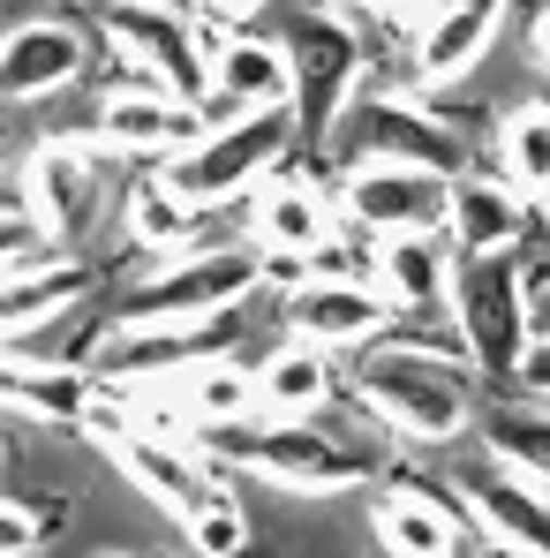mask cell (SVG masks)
I'll use <instances>...</instances> for the list:
<instances>
[{
	"label": "cell",
	"instance_id": "4fadbf2b",
	"mask_svg": "<svg viewBox=\"0 0 550 558\" xmlns=\"http://www.w3.org/2000/svg\"><path fill=\"white\" fill-rule=\"evenodd\" d=\"M23 211L46 242H76L98 219V151L84 136H46L23 159Z\"/></svg>",
	"mask_w": 550,
	"mask_h": 558
},
{
	"label": "cell",
	"instance_id": "9c48e42d",
	"mask_svg": "<svg viewBox=\"0 0 550 558\" xmlns=\"http://www.w3.org/2000/svg\"><path fill=\"white\" fill-rule=\"evenodd\" d=\"M219 355H242V310L167 317V325H121L98 363H106V385H113V392H136V385L182 377V371H196V363H219Z\"/></svg>",
	"mask_w": 550,
	"mask_h": 558
},
{
	"label": "cell",
	"instance_id": "7c38bea8",
	"mask_svg": "<svg viewBox=\"0 0 550 558\" xmlns=\"http://www.w3.org/2000/svg\"><path fill=\"white\" fill-rule=\"evenodd\" d=\"M196 136H204V106L174 98L167 84H151V76H136V69L98 98V144H106V151L174 159L182 144H196Z\"/></svg>",
	"mask_w": 550,
	"mask_h": 558
},
{
	"label": "cell",
	"instance_id": "ffe728a7",
	"mask_svg": "<svg viewBox=\"0 0 550 558\" xmlns=\"http://www.w3.org/2000/svg\"><path fill=\"white\" fill-rule=\"evenodd\" d=\"M369 529H377L384 551H400V558H445V551H467V544H475L467 513H460L453 498H430L423 483L384 490V498L369 506Z\"/></svg>",
	"mask_w": 550,
	"mask_h": 558
},
{
	"label": "cell",
	"instance_id": "ac0fdd59",
	"mask_svg": "<svg viewBox=\"0 0 550 558\" xmlns=\"http://www.w3.org/2000/svg\"><path fill=\"white\" fill-rule=\"evenodd\" d=\"M369 287L407 317H438L445 294H453L445 234H384V242H369Z\"/></svg>",
	"mask_w": 550,
	"mask_h": 558
},
{
	"label": "cell",
	"instance_id": "d4e9b609",
	"mask_svg": "<svg viewBox=\"0 0 550 558\" xmlns=\"http://www.w3.org/2000/svg\"><path fill=\"white\" fill-rule=\"evenodd\" d=\"M91 392L98 385L76 363H15V355H0V408H23V415H38L53 430H76Z\"/></svg>",
	"mask_w": 550,
	"mask_h": 558
},
{
	"label": "cell",
	"instance_id": "2e32d148",
	"mask_svg": "<svg viewBox=\"0 0 550 558\" xmlns=\"http://www.w3.org/2000/svg\"><path fill=\"white\" fill-rule=\"evenodd\" d=\"M106 446H113V461L129 468V483H136L151 506H167L174 521H182L188 506H204V490H219V468L204 461L188 438H167V430L129 423V430H113Z\"/></svg>",
	"mask_w": 550,
	"mask_h": 558
},
{
	"label": "cell",
	"instance_id": "f1b7e54d",
	"mask_svg": "<svg viewBox=\"0 0 550 558\" xmlns=\"http://www.w3.org/2000/svg\"><path fill=\"white\" fill-rule=\"evenodd\" d=\"M490 461L505 468V475H521V483L543 490V468H550V453H543V400H528L521 415H498V423H490Z\"/></svg>",
	"mask_w": 550,
	"mask_h": 558
},
{
	"label": "cell",
	"instance_id": "5b68a950",
	"mask_svg": "<svg viewBox=\"0 0 550 558\" xmlns=\"http://www.w3.org/2000/svg\"><path fill=\"white\" fill-rule=\"evenodd\" d=\"M84 23L136 76H151L174 98L204 106V92H211V38L219 31H204L188 8H174V0H84Z\"/></svg>",
	"mask_w": 550,
	"mask_h": 558
},
{
	"label": "cell",
	"instance_id": "30bf717a",
	"mask_svg": "<svg viewBox=\"0 0 550 558\" xmlns=\"http://www.w3.org/2000/svg\"><path fill=\"white\" fill-rule=\"evenodd\" d=\"M332 211L369 242H384V234H445V174H430V167H347Z\"/></svg>",
	"mask_w": 550,
	"mask_h": 558
},
{
	"label": "cell",
	"instance_id": "e575fe53",
	"mask_svg": "<svg viewBox=\"0 0 550 558\" xmlns=\"http://www.w3.org/2000/svg\"><path fill=\"white\" fill-rule=\"evenodd\" d=\"M363 8H392V15H407V8H430V0H363Z\"/></svg>",
	"mask_w": 550,
	"mask_h": 558
},
{
	"label": "cell",
	"instance_id": "4dcf8cb0",
	"mask_svg": "<svg viewBox=\"0 0 550 558\" xmlns=\"http://www.w3.org/2000/svg\"><path fill=\"white\" fill-rule=\"evenodd\" d=\"M38 536H46V521H38L30 506L0 498V558H23V551H38Z\"/></svg>",
	"mask_w": 550,
	"mask_h": 558
},
{
	"label": "cell",
	"instance_id": "9a60e30c",
	"mask_svg": "<svg viewBox=\"0 0 550 558\" xmlns=\"http://www.w3.org/2000/svg\"><path fill=\"white\" fill-rule=\"evenodd\" d=\"M445 242L453 257H482V250H521L536 242V204L498 174H445Z\"/></svg>",
	"mask_w": 550,
	"mask_h": 558
},
{
	"label": "cell",
	"instance_id": "7402d4cb",
	"mask_svg": "<svg viewBox=\"0 0 550 558\" xmlns=\"http://www.w3.org/2000/svg\"><path fill=\"white\" fill-rule=\"evenodd\" d=\"M453 506L467 513V529H482V544H498V551L536 558V551H543V536H550V529H543V490L521 483V475H505V483L467 475Z\"/></svg>",
	"mask_w": 550,
	"mask_h": 558
},
{
	"label": "cell",
	"instance_id": "836d02e7",
	"mask_svg": "<svg viewBox=\"0 0 550 558\" xmlns=\"http://www.w3.org/2000/svg\"><path fill=\"white\" fill-rule=\"evenodd\" d=\"M528 61L543 69V0H528Z\"/></svg>",
	"mask_w": 550,
	"mask_h": 558
},
{
	"label": "cell",
	"instance_id": "d590c367",
	"mask_svg": "<svg viewBox=\"0 0 550 558\" xmlns=\"http://www.w3.org/2000/svg\"><path fill=\"white\" fill-rule=\"evenodd\" d=\"M0 475H8V438H0Z\"/></svg>",
	"mask_w": 550,
	"mask_h": 558
},
{
	"label": "cell",
	"instance_id": "5bb4252c",
	"mask_svg": "<svg viewBox=\"0 0 550 558\" xmlns=\"http://www.w3.org/2000/svg\"><path fill=\"white\" fill-rule=\"evenodd\" d=\"M400 310L369 287V279H302L294 294H286V332L294 340H309V348H369L384 325H392Z\"/></svg>",
	"mask_w": 550,
	"mask_h": 558
},
{
	"label": "cell",
	"instance_id": "e0dca14e",
	"mask_svg": "<svg viewBox=\"0 0 550 558\" xmlns=\"http://www.w3.org/2000/svg\"><path fill=\"white\" fill-rule=\"evenodd\" d=\"M498 23H505V0H438V8L423 15V31H415V84H423V92L460 84V76L490 53Z\"/></svg>",
	"mask_w": 550,
	"mask_h": 558
},
{
	"label": "cell",
	"instance_id": "7a4b0ae2",
	"mask_svg": "<svg viewBox=\"0 0 550 558\" xmlns=\"http://www.w3.org/2000/svg\"><path fill=\"white\" fill-rule=\"evenodd\" d=\"M355 400H363L384 430H400L415 446H453L460 430H467V408H475L467 400V377L445 371L415 340H392V348L369 340V355L355 363Z\"/></svg>",
	"mask_w": 550,
	"mask_h": 558
},
{
	"label": "cell",
	"instance_id": "4316f807",
	"mask_svg": "<svg viewBox=\"0 0 550 558\" xmlns=\"http://www.w3.org/2000/svg\"><path fill=\"white\" fill-rule=\"evenodd\" d=\"M174 415H182L188 430H196V423H234V415H257V385H249V371H242L234 355L196 363V371L174 377Z\"/></svg>",
	"mask_w": 550,
	"mask_h": 558
},
{
	"label": "cell",
	"instance_id": "277c9868",
	"mask_svg": "<svg viewBox=\"0 0 550 558\" xmlns=\"http://www.w3.org/2000/svg\"><path fill=\"white\" fill-rule=\"evenodd\" d=\"M286 151H294V113L286 106H257V113H242L227 129H204L196 144H182L159 174H167V189L182 196L188 211H227L265 174H279Z\"/></svg>",
	"mask_w": 550,
	"mask_h": 558
},
{
	"label": "cell",
	"instance_id": "44dd1931",
	"mask_svg": "<svg viewBox=\"0 0 550 558\" xmlns=\"http://www.w3.org/2000/svg\"><path fill=\"white\" fill-rule=\"evenodd\" d=\"M257 196V211H249V242L265 250V257H309L332 227H340V211L325 204V189L294 182V174H265V182L249 189Z\"/></svg>",
	"mask_w": 550,
	"mask_h": 558
},
{
	"label": "cell",
	"instance_id": "6da1fadb",
	"mask_svg": "<svg viewBox=\"0 0 550 558\" xmlns=\"http://www.w3.org/2000/svg\"><path fill=\"white\" fill-rule=\"evenodd\" d=\"M196 430H204V461L211 468H249V475H265L279 490L325 498V490L369 483L363 446H347V438H332V430H309V415H272V423L234 415V423H196Z\"/></svg>",
	"mask_w": 550,
	"mask_h": 558
},
{
	"label": "cell",
	"instance_id": "ba28073f",
	"mask_svg": "<svg viewBox=\"0 0 550 558\" xmlns=\"http://www.w3.org/2000/svg\"><path fill=\"white\" fill-rule=\"evenodd\" d=\"M513 265H521V250L453 257V294H445V310H453L475 371H490V377H513L528 348H543V340L528 332V302H521V272H513Z\"/></svg>",
	"mask_w": 550,
	"mask_h": 558
},
{
	"label": "cell",
	"instance_id": "52a82bcc",
	"mask_svg": "<svg viewBox=\"0 0 550 558\" xmlns=\"http://www.w3.org/2000/svg\"><path fill=\"white\" fill-rule=\"evenodd\" d=\"M325 144H340L347 167H430V174H460L467 167L460 129H445L423 98H407V92L347 98V113L332 121Z\"/></svg>",
	"mask_w": 550,
	"mask_h": 558
},
{
	"label": "cell",
	"instance_id": "603a6c76",
	"mask_svg": "<svg viewBox=\"0 0 550 558\" xmlns=\"http://www.w3.org/2000/svg\"><path fill=\"white\" fill-rule=\"evenodd\" d=\"M257 408L265 415H317V408H332L340 400V371H332V348H309V340H286L279 355H265L257 371Z\"/></svg>",
	"mask_w": 550,
	"mask_h": 558
},
{
	"label": "cell",
	"instance_id": "484cf974",
	"mask_svg": "<svg viewBox=\"0 0 550 558\" xmlns=\"http://www.w3.org/2000/svg\"><path fill=\"white\" fill-rule=\"evenodd\" d=\"M196 219H204V211H188L182 196L167 189L159 167H136V174H129L121 227H129V242H136L144 257H182V250H196Z\"/></svg>",
	"mask_w": 550,
	"mask_h": 558
},
{
	"label": "cell",
	"instance_id": "83f0119b",
	"mask_svg": "<svg viewBox=\"0 0 550 558\" xmlns=\"http://www.w3.org/2000/svg\"><path fill=\"white\" fill-rule=\"evenodd\" d=\"M490 144H498V182L521 189L528 204H543V174H550V121H543V106L528 98V106L498 113Z\"/></svg>",
	"mask_w": 550,
	"mask_h": 558
},
{
	"label": "cell",
	"instance_id": "d6a6232c",
	"mask_svg": "<svg viewBox=\"0 0 550 558\" xmlns=\"http://www.w3.org/2000/svg\"><path fill=\"white\" fill-rule=\"evenodd\" d=\"M196 15H204V31H249L265 15V0H196Z\"/></svg>",
	"mask_w": 550,
	"mask_h": 558
},
{
	"label": "cell",
	"instance_id": "cb8c5ba5",
	"mask_svg": "<svg viewBox=\"0 0 550 558\" xmlns=\"http://www.w3.org/2000/svg\"><path fill=\"white\" fill-rule=\"evenodd\" d=\"M211 92L234 98L242 113H257V106H286V53H279V38L219 31V38H211Z\"/></svg>",
	"mask_w": 550,
	"mask_h": 558
},
{
	"label": "cell",
	"instance_id": "8fae6325",
	"mask_svg": "<svg viewBox=\"0 0 550 558\" xmlns=\"http://www.w3.org/2000/svg\"><path fill=\"white\" fill-rule=\"evenodd\" d=\"M98 31L91 23H69V15H23L0 31V98L8 106H30V98L69 92L84 69H91Z\"/></svg>",
	"mask_w": 550,
	"mask_h": 558
},
{
	"label": "cell",
	"instance_id": "1f68e13d",
	"mask_svg": "<svg viewBox=\"0 0 550 558\" xmlns=\"http://www.w3.org/2000/svg\"><path fill=\"white\" fill-rule=\"evenodd\" d=\"M38 242H46V234L30 227V211H23V204H0V265H15V257H30Z\"/></svg>",
	"mask_w": 550,
	"mask_h": 558
},
{
	"label": "cell",
	"instance_id": "f546056e",
	"mask_svg": "<svg viewBox=\"0 0 550 558\" xmlns=\"http://www.w3.org/2000/svg\"><path fill=\"white\" fill-rule=\"evenodd\" d=\"M182 529H188V551H204V558H234L249 544V521H242V506L227 490H204V506H188Z\"/></svg>",
	"mask_w": 550,
	"mask_h": 558
},
{
	"label": "cell",
	"instance_id": "3957f363",
	"mask_svg": "<svg viewBox=\"0 0 550 558\" xmlns=\"http://www.w3.org/2000/svg\"><path fill=\"white\" fill-rule=\"evenodd\" d=\"M279 53H286V113H294V129L309 144H325L332 121L347 113V98L363 92V23H355V8H332V0L294 8Z\"/></svg>",
	"mask_w": 550,
	"mask_h": 558
},
{
	"label": "cell",
	"instance_id": "d6986e66",
	"mask_svg": "<svg viewBox=\"0 0 550 558\" xmlns=\"http://www.w3.org/2000/svg\"><path fill=\"white\" fill-rule=\"evenodd\" d=\"M91 294V272L76 257H53V250H30L15 265H0V340H23L38 325H53L69 302Z\"/></svg>",
	"mask_w": 550,
	"mask_h": 558
},
{
	"label": "cell",
	"instance_id": "8992f818",
	"mask_svg": "<svg viewBox=\"0 0 550 558\" xmlns=\"http://www.w3.org/2000/svg\"><path fill=\"white\" fill-rule=\"evenodd\" d=\"M272 279V257L257 242H219V250H182L159 272H144L121 294V325H167V317H211L242 310Z\"/></svg>",
	"mask_w": 550,
	"mask_h": 558
}]
</instances>
